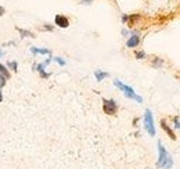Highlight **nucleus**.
<instances>
[{
	"instance_id": "nucleus-11",
	"label": "nucleus",
	"mask_w": 180,
	"mask_h": 169,
	"mask_svg": "<svg viewBox=\"0 0 180 169\" xmlns=\"http://www.w3.org/2000/svg\"><path fill=\"white\" fill-rule=\"evenodd\" d=\"M17 31L20 32L21 38H35V33L31 31H26V29H21V28H17Z\"/></svg>"
},
{
	"instance_id": "nucleus-19",
	"label": "nucleus",
	"mask_w": 180,
	"mask_h": 169,
	"mask_svg": "<svg viewBox=\"0 0 180 169\" xmlns=\"http://www.w3.org/2000/svg\"><path fill=\"white\" fill-rule=\"evenodd\" d=\"M43 29H45V31H53V29H54V26L49 25V24H46V25H43Z\"/></svg>"
},
{
	"instance_id": "nucleus-14",
	"label": "nucleus",
	"mask_w": 180,
	"mask_h": 169,
	"mask_svg": "<svg viewBox=\"0 0 180 169\" xmlns=\"http://www.w3.org/2000/svg\"><path fill=\"white\" fill-rule=\"evenodd\" d=\"M162 64H164V60H161V58H158V57L154 58V61H152V65H154V67H157V68L161 67Z\"/></svg>"
},
{
	"instance_id": "nucleus-7",
	"label": "nucleus",
	"mask_w": 180,
	"mask_h": 169,
	"mask_svg": "<svg viewBox=\"0 0 180 169\" xmlns=\"http://www.w3.org/2000/svg\"><path fill=\"white\" fill-rule=\"evenodd\" d=\"M33 69H36L37 72L40 73V76H42L43 79L50 78V73H49V72H46V65H45V64H37V65H33Z\"/></svg>"
},
{
	"instance_id": "nucleus-4",
	"label": "nucleus",
	"mask_w": 180,
	"mask_h": 169,
	"mask_svg": "<svg viewBox=\"0 0 180 169\" xmlns=\"http://www.w3.org/2000/svg\"><path fill=\"white\" fill-rule=\"evenodd\" d=\"M103 111L107 115H115L118 112V104L112 99H104L103 100Z\"/></svg>"
},
{
	"instance_id": "nucleus-13",
	"label": "nucleus",
	"mask_w": 180,
	"mask_h": 169,
	"mask_svg": "<svg viewBox=\"0 0 180 169\" xmlns=\"http://www.w3.org/2000/svg\"><path fill=\"white\" fill-rule=\"evenodd\" d=\"M6 67L10 68L11 71H15V72H17V69H18V64H17V61H10V63L6 64Z\"/></svg>"
},
{
	"instance_id": "nucleus-12",
	"label": "nucleus",
	"mask_w": 180,
	"mask_h": 169,
	"mask_svg": "<svg viewBox=\"0 0 180 169\" xmlns=\"http://www.w3.org/2000/svg\"><path fill=\"white\" fill-rule=\"evenodd\" d=\"M94 76H96L97 82H101L103 79H105L108 76V72H104V71H96V72H94Z\"/></svg>"
},
{
	"instance_id": "nucleus-8",
	"label": "nucleus",
	"mask_w": 180,
	"mask_h": 169,
	"mask_svg": "<svg viewBox=\"0 0 180 169\" xmlns=\"http://www.w3.org/2000/svg\"><path fill=\"white\" fill-rule=\"evenodd\" d=\"M161 127L165 130V132L168 133V136H169V137L172 139V140H176L175 133H173V130L169 127V125H168V123H166V121H165V119H161Z\"/></svg>"
},
{
	"instance_id": "nucleus-17",
	"label": "nucleus",
	"mask_w": 180,
	"mask_h": 169,
	"mask_svg": "<svg viewBox=\"0 0 180 169\" xmlns=\"http://www.w3.org/2000/svg\"><path fill=\"white\" fill-rule=\"evenodd\" d=\"M6 81H7V79H6L3 75H0V89L4 87V86H6Z\"/></svg>"
},
{
	"instance_id": "nucleus-21",
	"label": "nucleus",
	"mask_w": 180,
	"mask_h": 169,
	"mask_svg": "<svg viewBox=\"0 0 180 169\" xmlns=\"http://www.w3.org/2000/svg\"><path fill=\"white\" fill-rule=\"evenodd\" d=\"M91 0H82V4H90Z\"/></svg>"
},
{
	"instance_id": "nucleus-5",
	"label": "nucleus",
	"mask_w": 180,
	"mask_h": 169,
	"mask_svg": "<svg viewBox=\"0 0 180 169\" xmlns=\"http://www.w3.org/2000/svg\"><path fill=\"white\" fill-rule=\"evenodd\" d=\"M54 22H55V25L60 26V28H68V26H69V20H68L65 16H63V14L55 16Z\"/></svg>"
},
{
	"instance_id": "nucleus-22",
	"label": "nucleus",
	"mask_w": 180,
	"mask_h": 169,
	"mask_svg": "<svg viewBox=\"0 0 180 169\" xmlns=\"http://www.w3.org/2000/svg\"><path fill=\"white\" fill-rule=\"evenodd\" d=\"M128 20H129V16H123V17H122V21H123V22H126Z\"/></svg>"
},
{
	"instance_id": "nucleus-10",
	"label": "nucleus",
	"mask_w": 180,
	"mask_h": 169,
	"mask_svg": "<svg viewBox=\"0 0 180 169\" xmlns=\"http://www.w3.org/2000/svg\"><path fill=\"white\" fill-rule=\"evenodd\" d=\"M0 75H3L7 81L11 78V73H10V71H8V68L6 67V65H3V64H0Z\"/></svg>"
},
{
	"instance_id": "nucleus-15",
	"label": "nucleus",
	"mask_w": 180,
	"mask_h": 169,
	"mask_svg": "<svg viewBox=\"0 0 180 169\" xmlns=\"http://www.w3.org/2000/svg\"><path fill=\"white\" fill-rule=\"evenodd\" d=\"M136 58H137V60H143V58H146V53L144 51H136Z\"/></svg>"
},
{
	"instance_id": "nucleus-6",
	"label": "nucleus",
	"mask_w": 180,
	"mask_h": 169,
	"mask_svg": "<svg viewBox=\"0 0 180 169\" xmlns=\"http://www.w3.org/2000/svg\"><path fill=\"white\" fill-rule=\"evenodd\" d=\"M138 44H140V36H138V35H132L128 39V42H126V46H128L129 49H134Z\"/></svg>"
},
{
	"instance_id": "nucleus-9",
	"label": "nucleus",
	"mask_w": 180,
	"mask_h": 169,
	"mask_svg": "<svg viewBox=\"0 0 180 169\" xmlns=\"http://www.w3.org/2000/svg\"><path fill=\"white\" fill-rule=\"evenodd\" d=\"M31 51L33 54H49L51 56V51L49 49H37V47H31Z\"/></svg>"
},
{
	"instance_id": "nucleus-24",
	"label": "nucleus",
	"mask_w": 180,
	"mask_h": 169,
	"mask_svg": "<svg viewBox=\"0 0 180 169\" xmlns=\"http://www.w3.org/2000/svg\"><path fill=\"white\" fill-rule=\"evenodd\" d=\"M122 35H125V36H126V35H128V31H126V29H123V31H122Z\"/></svg>"
},
{
	"instance_id": "nucleus-18",
	"label": "nucleus",
	"mask_w": 180,
	"mask_h": 169,
	"mask_svg": "<svg viewBox=\"0 0 180 169\" xmlns=\"http://www.w3.org/2000/svg\"><path fill=\"white\" fill-rule=\"evenodd\" d=\"M53 60H54L55 63H58L60 65H65V61H64L63 58H60V57H54V58H53Z\"/></svg>"
},
{
	"instance_id": "nucleus-1",
	"label": "nucleus",
	"mask_w": 180,
	"mask_h": 169,
	"mask_svg": "<svg viewBox=\"0 0 180 169\" xmlns=\"http://www.w3.org/2000/svg\"><path fill=\"white\" fill-rule=\"evenodd\" d=\"M158 151H159V157H158L157 167L161 169H170L173 167V159L170 157V154L166 151V148L162 146L161 141H158Z\"/></svg>"
},
{
	"instance_id": "nucleus-3",
	"label": "nucleus",
	"mask_w": 180,
	"mask_h": 169,
	"mask_svg": "<svg viewBox=\"0 0 180 169\" xmlns=\"http://www.w3.org/2000/svg\"><path fill=\"white\" fill-rule=\"evenodd\" d=\"M144 127H146L150 136H155L154 118H152V112L150 109H146V112H144Z\"/></svg>"
},
{
	"instance_id": "nucleus-23",
	"label": "nucleus",
	"mask_w": 180,
	"mask_h": 169,
	"mask_svg": "<svg viewBox=\"0 0 180 169\" xmlns=\"http://www.w3.org/2000/svg\"><path fill=\"white\" fill-rule=\"evenodd\" d=\"M3 101V94H2V89H0V103Z\"/></svg>"
},
{
	"instance_id": "nucleus-25",
	"label": "nucleus",
	"mask_w": 180,
	"mask_h": 169,
	"mask_svg": "<svg viewBox=\"0 0 180 169\" xmlns=\"http://www.w3.org/2000/svg\"><path fill=\"white\" fill-rule=\"evenodd\" d=\"M2 56H3V53H2V50H0V57H2Z\"/></svg>"
},
{
	"instance_id": "nucleus-20",
	"label": "nucleus",
	"mask_w": 180,
	"mask_h": 169,
	"mask_svg": "<svg viewBox=\"0 0 180 169\" xmlns=\"http://www.w3.org/2000/svg\"><path fill=\"white\" fill-rule=\"evenodd\" d=\"M4 13H6V10L2 7V6H0V17H2V16H4Z\"/></svg>"
},
{
	"instance_id": "nucleus-2",
	"label": "nucleus",
	"mask_w": 180,
	"mask_h": 169,
	"mask_svg": "<svg viewBox=\"0 0 180 169\" xmlns=\"http://www.w3.org/2000/svg\"><path fill=\"white\" fill-rule=\"evenodd\" d=\"M114 85L116 86L118 89H121V90L123 91V94H125L128 99H132V100H136L137 103H143V99H141L140 96H137L136 94V91L133 90V89L130 87V86H128V85H125V83H122V82L119 81V79H115L114 81Z\"/></svg>"
},
{
	"instance_id": "nucleus-16",
	"label": "nucleus",
	"mask_w": 180,
	"mask_h": 169,
	"mask_svg": "<svg viewBox=\"0 0 180 169\" xmlns=\"http://www.w3.org/2000/svg\"><path fill=\"white\" fill-rule=\"evenodd\" d=\"M173 123H175L176 129H180V117H175V118H173Z\"/></svg>"
}]
</instances>
